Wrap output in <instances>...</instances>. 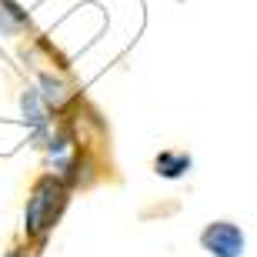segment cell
I'll use <instances>...</instances> for the list:
<instances>
[{
    "label": "cell",
    "instance_id": "7",
    "mask_svg": "<svg viewBox=\"0 0 257 257\" xmlns=\"http://www.w3.org/2000/svg\"><path fill=\"white\" fill-rule=\"evenodd\" d=\"M4 257H27L24 250H10V254H4Z\"/></svg>",
    "mask_w": 257,
    "mask_h": 257
},
{
    "label": "cell",
    "instance_id": "3",
    "mask_svg": "<svg viewBox=\"0 0 257 257\" xmlns=\"http://www.w3.org/2000/svg\"><path fill=\"white\" fill-rule=\"evenodd\" d=\"M37 94L44 100V107L50 110V117H64L70 107H77V90L60 74H50V70L37 74Z\"/></svg>",
    "mask_w": 257,
    "mask_h": 257
},
{
    "label": "cell",
    "instance_id": "2",
    "mask_svg": "<svg viewBox=\"0 0 257 257\" xmlns=\"http://www.w3.org/2000/svg\"><path fill=\"white\" fill-rule=\"evenodd\" d=\"M200 247L210 257H244L247 250V234L234 220H210L200 230Z\"/></svg>",
    "mask_w": 257,
    "mask_h": 257
},
{
    "label": "cell",
    "instance_id": "5",
    "mask_svg": "<svg viewBox=\"0 0 257 257\" xmlns=\"http://www.w3.org/2000/svg\"><path fill=\"white\" fill-rule=\"evenodd\" d=\"M30 30V14L17 0H0V34L4 37H20Z\"/></svg>",
    "mask_w": 257,
    "mask_h": 257
},
{
    "label": "cell",
    "instance_id": "4",
    "mask_svg": "<svg viewBox=\"0 0 257 257\" xmlns=\"http://www.w3.org/2000/svg\"><path fill=\"white\" fill-rule=\"evenodd\" d=\"M194 167V157L187 151H161L154 157V174L164 177V181H181L187 177Z\"/></svg>",
    "mask_w": 257,
    "mask_h": 257
},
{
    "label": "cell",
    "instance_id": "6",
    "mask_svg": "<svg viewBox=\"0 0 257 257\" xmlns=\"http://www.w3.org/2000/svg\"><path fill=\"white\" fill-rule=\"evenodd\" d=\"M20 114H24V124L30 127V131H40L44 124H50L54 117H50V110L44 107V100H40L37 87H27L24 94H20Z\"/></svg>",
    "mask_w": 257,
    "mask_h": 257
},
{
    "label": "cell",
    "instance_id": "1",
    "mask_svg": "<svg viewBox=\"0 0 257 257\" xmlns=\"http://www.w3.org/2000/svg\"><path fill=\"white\" fill-rule=\"evenodd\" d=\"M70 204V187L60 181L57 174H44L30 187V197L24 204V234L30 240H44L60 220V214Z\"/></svg>",
    "mask_w": 257,
    "mask_h": 257
}]
</instances>
